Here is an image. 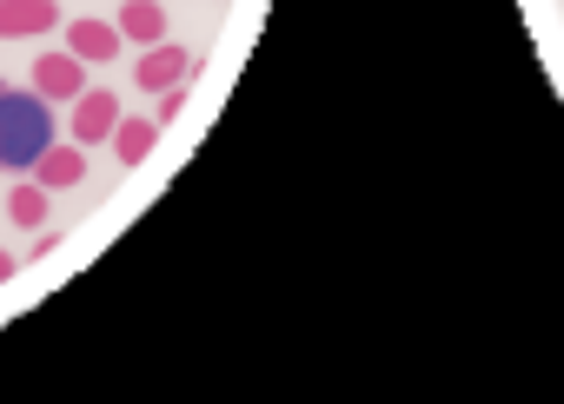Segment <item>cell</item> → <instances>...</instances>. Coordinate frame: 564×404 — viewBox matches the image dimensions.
<instances>
[{
    "mask_svg": "<svg viewBox=\"0 0 564 404\" xmlns=\"http://www.w3.org/2000/svg\"><path fill=\"white\" fill-rule=\"evenodd\" d=\"M54 140H61L54 100H41L28 87H0V173H28Z\"/></svg>",
    "mask_w": 564,
    "mask_h": 404,
    "instance_id": "6da1fadb",
    "label": "cell"
},
{
    "mask_svg": "<svg viewBox=\"0 0 564 404\" xmlns=\"http://www.w3.org/2000/svg\"><path fill=\"white\" fill-rule=\"evenodd\" d=\"M193 54L186 47H173V41H153L147 54H140V67H133V80L147 87V94H166V87H180V80H193Z\"/></svg>",
    "mask_w": 564,
    "mask_h": 404,
    "instance_id": "7a4b0ae2",
    "label": "cell"
},
{
    "mask_svg": "<svg viewBox=\"0 0 564 404\" xmlns=\"http://www.w3.org/2000/svg\"><path fill=\"white\" fill-rule=\"evenodd\" d=\"M113 120H120V100H113L107 87H87V94H74L67 133H74V146H100V140L113 133Z\"/></svg>",
    "mask_w": 564,
    "mask_h": 404,
    "instance_id": "3957f363",
    "label": "cell"
},
{
    "mask_svg": "<svg viewBox=\"0 0 564 404\" xmlns=\"http://www.w3.org/2000/svg\"><path fill=\"white\" fill-rule=\"evenodd\" d=\"M34 94H41V100H74V94H87V61H74L67 47H61V54H41V61H34Z\"/></svg>",
    "mask_w": 564,
    "mask_h": 404,
    "instance_id": "277c9868",
    "label": "cell"
},
{
    "mask_svg": "<svg viewBox=\"0 0 564 404\" xmlns=\"http://www.w3.org/2000/svg\"><path fill=\"white\" fill-rule=\"evenodd\" d=\"M61 28V0H0V41H28Z\"/></svg>",
    "mask_w": 564,
    "mask_h": 404,
    "instance_id": "5b68a950",
    "label": "cell"
},
{
    "mask_svg": "<svg viewBox=\"0 0 564 404\" xmlns=\"http://www.w3.org/2000/svg\"><path fill=\"white\" fill-rule=\"evenodd\" d=\"M120 47H127V41H120V28H113V21H87V14H80V21H67V54H74V61L107 67Z\"/></svg>",
    "mask_w": 564,
    "mask_h": 404,
    "instance_id": "8992f818",
    "label": "cell"
},
{
    "mask_svg": "<svg viewBox=\"0 0 564 404\" xmlns=\"http://www.w3.org/2000/svg\"><path fill=\"white\" fill-rule=\"evenodd\" d=\"M34 186H47V193H61V186H80V173H87V146H74V140H54L34 166Z\"/></svg>",
    "mask_w": 564,
    "mask_h": 404,
    "instance_id": "52a82bcc",
    "label": "cell"
},
{
    "mask_svg": "<svg viewBox=\"0 0 564 404\" xmlns=\"http://www.w3.org/2000/svg\"><path fill=\"white\" fill-rule=\"evenodd\" d=\"M113 28H120V41H133V47H153V41H166V8H160V0H127Z\"/></svg>",
    "mask_w": 564,
    "mask_h": 404,
    "instance_id": "ba28073f",
    "label": "cell"
},
{
    "mask_svg": "<svg viewBox=\"0 0 564 404\" xmlns=\"http://www.w3.org/2000/svg\"><path fill=\"white\" fill-rule=\"evenodd\" d=\"M113 160L120 166H140L147 153H153V140H160V120H113Z\"/></svg>",
    "mask_w": 564,
    "mask_h": 404,
    "instance_id": "9c48e42d",
    "label": "cell"
},
{
    "mask_svg": "<svg viewBox=\"0 0 564 404\" xmlns=\"http://www.w3.org/2000/svg\"><path fill=\"white\" fill-rule=\"evenodd\" d=\"M8 219H14V226H47V186L21 179V186L8 193Z\"/></svg>",
    "mask_w": 564,
    "mask_h": 404,
    "instance_id": "30bf717a",
    "label": "cell"
},
{
    "mask_svg": "<svg viewBox=\"0 0 564 404\" xmlns=\"http://www.w3.org/2000/svg\"><path fill=\"white\" fill-rule=\"evenodd\" d=\"M186 87H193V80H180V87H166V94H160V113H153L160 127H166V120H180V107H186Z\"/></svg>",
    "mask_w": 564,
    "mask_h": 404,
    "instance_id": "8fae6325",
    "label": "cell"
},
{
    "mask_svg": "<svg viewBox=\"0 0 564 404\" xmlns=\"http://www.w3.org/2000/svg\"><path fill=\"white\" fill-rule=\"evenodd\" d=\"M8 279H14V252H8V245H0V285H8Z\"/></svg>",
    "mask_w": 564,
    "mask_h": 404,
    "instance_id": "7c38bea8",
    "label": "cell"
}]
</instances>
